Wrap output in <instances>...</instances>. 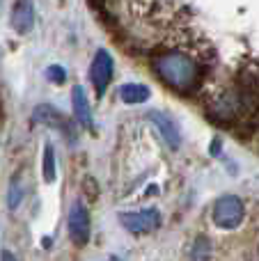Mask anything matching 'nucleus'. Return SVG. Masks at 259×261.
<instances>
[{
    "label": "nucleus",
    "instance_id": "obj_1",
    "mask_svg": "<svg viewBox=\"0 0 259 261\" xmlns=\"http://www.w3.org/2000/svg\"><path fill=\"white\" fill-rule=\"evenodd\" d=\"M151 71L163 85L182 96H191L209 76L200 60L184 48H156L151 53Z\"/></svg>",
    "mask_w": 259,
    "mask_h": 261
},
{
    "label": "nucleus",
    "instance_id": "obj_2",
    "mask_svg": "<svg viewBox=\"0 0 259 261\" xmlns=\"http://www.w3.org/2000/svg\"><path fill=\"white\" fill-rule=\"evenodd\" d=\"M246 218V206L237 195H223L211 206V220L220 229H237Z\"/></svg>",
    "mask_w": 259,
    "mask_h": 261
},
{
    "label": "nucleus",
    "instance_id": "obj_3",
    "mask_svg": "<svg viewBox=\"0 0 259 261\" xmlns=\"http://www.w3.org/2000/svg\"><path fill=\"white\" fill-rule=\"evenodd\" d=\"M32 119H35V122H39V124H44V126H48V128H53V130H58L60 135H64V138H67L69 144L76 142V128H73V124L69 122V119L60 113V110H55L53 106H48V103L37 106L35 113H32Z\"/></svg>",
    "mask_w": 259,
    "mask_h": 261
},
{
    "label": "nucleus",
    "instance_id": "obj_4",
    "mask_svg": "<svg viewBox=\"0 0 259 261\" xmlns=\"http://www.w3.org/2000/svg\"><path fill=\"white\" fill-rule=\"evenodd\" d=\"M119 222L126 231L140 236V234H151L154 229L161 227V213L156 208H142V211H126L119 216Z\"/></svg>",
    "mask_w": 259,
    "mask_h": 261
},
{
    "label": "nucleus",
    "instance_id": "obj_5",
    "mask_svg": "<svg viewBox=\"0 0 259 261\" xmlns=\"http://www.w3.org/2000/svg\"><path fill=\"white\" fill-rule=\"evenodd\" d=\"M113 71H115L113 55L106 48L96 50L94 60H92V67H90V81H92V85H94V92L99 99L106 94V90H108L110 81H113Z\"/></svg>",
    "mask_w": 259,
    "mask_h": 261
},
{
    "label": "nucleus",
    "instance_id": "obj_6",
    "mask_svg": "<svg viewBox=\"0 0 259 261\" xmlns=\"http://www.w3.org/2000/svg\"><path fill=\"white\" fill-rule=\"evenodd\" d=\"M69 236L76 245H85L90 241V213H87L85 204L73 202L71 211H69Z\"/></svg>",
    "mask_w": 259,
    "mask_h": 261
},
{
    "label": "nucleus",
    "instance_id": "obj_7",
    "mask_svg": "<svg viewBox=\"0 0 259 261\" xmlns=\"http://www.w3.org/2000/svg\"><path fill=\"white\" fill-rule=\"evenodd\" d=\"M147 117H149V122L154 124L156 130L161 133V140H163L170 149H179V144H182V133H179L177 124L172 122L170 115L161 113V110H151Z\"/></svg>",
    "mask_w": 259,
    "mask_h": 261
},
{
    "label": "nucleus",
    "instance_id": "obj_8",
    "mask_svg": "<svg viewBox=\"0 0 259 261\" xmlns=\"http://www.w3.org/2000/svg\"><path fill=\"white\" fill-rule=\"evenodd\" d=\"M35 25V7L32 0H16V5L12 7V28L21 35L32 30Z\"/></svg>",
    "mask_w": 259,
    "mask_h": 261
},
{
    "label": "nucleus",
    "instance_id": "obj_9",
    "mask_svg": "<svg viewBox=\"0 0 259 261\" xmlns=\"http://www.w3.org/2000/svg\"><path fill=\"white\" fill-rule=\"evenodd\" d=\"M71 106H73V117H76V122L85 128H92V110H90V103H87L85 90H83L81 85H73Z\"/></svg>",
    "mask_w": 259,
    "mask_h": 261
},
{
    "label": "nucleus",
    "instance_id": "obj_10",
    "mask_svg": "<svg viewBox=\"0 0 259 261\" xmlns=\"http://www.w3.org/2000/svg\"><path fill=\"white\" fill-rule=\"evenodd\" d=\"M119 96L126 106H138V103H145L149 99V87L140 85V83H124L122 90H119Z\"/></svg>",
    "mask_w": 259,
    "mask_h": 261
},
{
    "label": "nucleus",
    "instance_id": "obj_11",
    "mask_svg": "<svg viewBox=\"0 0 259 261\" xmlns=\"http://www.w3.org/2000/svg\"><path fill=\"white\" fill-rule=\"evenodd\" d=\"M211 257H214V243L209 236L200 234L188 250V261H211Z\"/></svg>",
    "mask_w": 259,
    "mask_h": 261
},
{
    "label": "nucleus",
    "instance_id": "obj_12",
    "mask_svg": "<svg viewBox=\"0 0 259 261\" xmlns=\"http://www.w3.org/2000/svg\"><path fill=\"white\" fill-rule=\"evenodd\" d=\"M55 174H58V170H55V149L48 142L44 147V153H41V176H44L46 184H53Z\"/></svg>",
    "mask_w": 259,
    "mask_h": 261
},
{
    "label": "nucleus",
    "instance_id": "obj_13",
    "mask_svg": "<svg viewBox=\"0 0 259 261\" xmlns=\"http://www.w3.org/2000/svg\"><path fill=\"white\" fill-rule=\"evenodd\" d=\"M23 195H25V188L21 186V174L12 176V184H9V193H7V206L9 211H16L18 204H21Z\"/></svg>",
    "mask_w": 259,
    "mask_h": 261
},
{
    "label": "nucleus",
    "instance_id": "obj_14",
    "mask_svg": "<svg viewBox=\"0 0 259 261\" xmlns=\"http://www.w3.org/2000/svg\"><path fill=\"white\" fill-rule=\"evenodd\" d=\"M46 78H48L50 83H55V85H62V83L67 81V71H64V67H60V64H50V67L46 69Z\"/></svg>",
    "mask_w": 259,
    "mask_h": 261
},
{
    "label": "nucleus",
    "instance_id": "obj_15",
    "mask_svg": "<svg viewBox=\"0 0 259 261\" xmlns=\"http://www.w3.org/2000/svg\"><path fill=\"white\" fill-rule=\"evenodd\" d=\"M83 188H85L87 197H90V199H96V195H99V186L94 184V179H92V176H87V179L83 181Z\"/></svg>",
    "mask_w": 259,
    "mask_h": 261
},
{
    "label": "nucleus",
    "instance_id": "obj_16",
    "mask_svg": "<svg viewBox=\"0 0 259 261\" xmlns=\"http://www.w3.org/2000/svg\"><path fill=\"white\" fill-rule=\"evenodd\" d=\"M3 261H14V257L7 252V250H5V254H3Z\"/></svg>",
    "mask_w": 259,
    "mask_h": 261
}]
</instances>
